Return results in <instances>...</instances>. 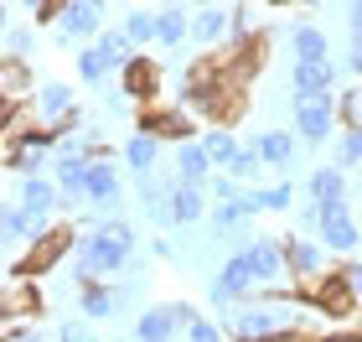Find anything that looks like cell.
<instances>
[{
  "mask_svg": "<svg viewBox=\"0 0 362 342\" xmlns=\"http://www.w3.org/2000/svg\"><path fill=\"white\" fill-rule=\"evenodd\" d=\"M129 265H135V228H129L124 218L88 228V234L78 239V249H73L78 285H98V280H109V275H119Z\"/></svg>",
  "mask_w": 362,
  "mask_h": 342,
  "instance_id": "6da1fadb",
  "label": "cell"
},
{
  "mask_svg": "<svg viewBox=\"0 0 362 342\" xmlns=\"http://www.w3.org/2000/svg\"><path fill=\"white\" fill-rule=\"evenodd\" d=\"M212 176H218V166H212V156H207V145H202V140L176 145V182H187V187H207Z\"/></svg>",
  "mask_w": 362,
  "mask_h": 342,
  "instance_id": "2e32d148",
  "label": "cell"
},
{
  "mask_svg": "<svg viewBox=\"0 0 362 342\" xmlns=\"http://www.w3.org/2000/svg\"><path fill=\"white\" fill-rule=\"evenodd\" d=\"M285 259H290V280H300V285H316L321 275H332L326 270V249L316 239H285Z\"/></svg>",
  "mask_w": 362,
  "mask_h": 342,
  "instance_id": "4fadbf2b",
  "label": "cell"
},
{
  "mask_svg": "<svg viewBox=\"0 0 362 342\" xmlns=\"http://www.w3.org/2000/svg\"><path fill=\"white\" fill-rule=\"evenodd\" d=\"M181 182H156V176H140V203H145V213H151V223H176L171 218V192Z\"/></svg>",
  "mask_w": 362,
  "mask_h": 342,
  "instance_id": "cb8c5ba5",
  "label": "cell"
},
{
  "mask_svg": "<svg viewBox=\"0 0 362 342\" xmlns=\"http://www.w3.org/2000/svg\"><path fill=\"white\" fill-rule=\"evenodd\" d=\"M156 161H160V140L145 135V130H135V135L124 140V166L135 176H156Z\"/></svg>",
  "mask_w": 362,
  "mask_h": 342,
  "instance_id": "7402d4cb",
  "label": "cell"
},
{
  "mask_svg": "<svg viewBox=\"0 0 362 342\" xmlns=\"http://www.w3.org/2000/svg\"><path fill=\"white\" fill-rule=\"evenodd\" d=\"M57 31H62L68 42L83 37V42L93 47L98 37H104V6H98V0H68V16H62Z\"/></svg>",
  "mask_w": 362,
  "mask_h": 342,
  "instance_id": "5bb4252c",
  "label": "cell"
},
{
  "mask_svg": "<svg viewBox=\"0 0 362 342\" xmlns=\"http://www.w3.org/2000/svg\"><path fill=\"white\" fill-rule=\"evenodd\" d=\"M337 275H341V280H347V285H352V296L362 301V259H347V265H341Z\"/></svg>",
  "mask_w": 362,
  "mask_h": 342,
  "instance_id": "b9f144b4",
  "label": "cell"
},
{
  "mask_svg": "<svg viewBox=\"0 0 362 342\" xmlns=\"http://www.w3.org/2000/svg\"><path fill=\"white\" fill-rule=\"evenodd\" d=\"M233 99H238V84H233V73H228L218 57L192 62V68H187L181 104H187L192 114H202V120H233V114H238Z\"/></svg>",
  "mask_w": 362,
  "mask_h": 342,
  "instance_id": "3957f363",
  "label": "cell"
},
{
  "mask_svg": "<svg viewBox=\"0 0 362 342\" xmlns=\"http://www.w3.org/2000/svg\"><path fill=\"white\" fill-rule=\"evenodd\" d=\"M31 109H37V125L47 130V135H57V140H62V125L78 114L68 84H42L37 93H31Z\"/></svg>",
  "mask_w": 362,
  "mask_h": 342,
  "instance_id": "9c48e42d",
  "label": "cell"
},
{
  "mask_svg": "<svg viewBox=\"0 0 362 342\" xmlns=\"http://www.w3.org/2000/svg\"><path fill=\"white\" fill-rule=\"evenodd\" d=\"M300 306L305 301H274V296H264V301H238V306H228V312H218L223 317L218 327L233 337V342H269V337H285V332H316L305 321Z\"/></svg>",
  "mask_w": 362,
  "mask_h": 342,
  "instance_id": "7a4b0ae2",
  "label": "cell"
},
{
  "mask_svg": "<svg viewBox=\"0 0 362 342\" xmlns=\"http://www.w3.org/2000/svg\"><path fill=\"white\" fill-rule=\"evenodd\" d=\"M300 296H305V306H316V312H321V317H332V321H347V317L357 312L352 285L341 280L337 270H332V275H321L316 285H300Z\"/></svg>",
  "mask_w": 362,
  "mask_h": 342,
  "instance_id": "52a82bcc",
  "label": "cell"
},
{
  "mask_svg": "<svg viewBox=\"0 0 362 342\" xmlns=\"http://www.w3.org/2000/svg\"><path fill=\"white\" fill-rule=\"evenodd\" d=\"M73 249H78V234H73V228H52V234H42V239L26 249V259L16 265V275H31V280H37V275H47L52 265H62Z\"/></svg>",
  "mask_w": 362,
  "mask_h": 342,
  "instance_id": "ba28073f",
  "label": "cell"
},
{
  "mask_svg": "<svg viewBox=\"0 0 362 342\" xmlns=\"http://www.w3.org/2000/svg\"><path fill=\"white\" fill-rule=\"evenodd\" d=\"M202 145H207V156H212V166H218V171H228V166L238 161V151H243V145L228 135V130H207Z\"/></svg>",
  "mask_w": 362,
  "mask_h": 342,
  "instance_id": "4dcf8cb0",
  "label": "cell"
},
{
  "mask_svg": "<svg viewBox=\"0 0 362 342\" xmlns=\"http://www.w3.org/2000/svg\"><path fill=\"white\" fill-rule=\"evenodd\" d=\"M212 198H218V203H233L238 198V192H243V182H233V176H228V171H218V176H212Z\"/></svg>",
  "mask_w": 362,
  "mask_h": 342,
  "instance_id": "ab89813d",
  "label": "cell"
},
{
  "mask_svg": "<svg viewBox=\"0 0 362 342\" xmlns=\"http://www.w3.org/2000/svg\"><path fill=\"white\" fill-rule=\"evenodd\" d=\"M337 109H341V125H347V130H362V89L341 93V99H337Z\"/></svg>",
  "mask_w": 362,
  "mask_h": 342,
  "instance_id": "74e56055",
  "label": "cell"
},
{
  "mask_svg": "<svg viewBox=\"0 0 362 342\" xmlns=\"http://www.w3.org/2000/svg\"><path fill=\"white\" fill-rule=\"evenodd\" d=\"M290 52H295V62H332V42H326L321 26H295Z\"/></svg>",
  "mask_w": 362,
  "mask_h": 342,
  "instance_id": "603a6c76",
  "label": "cell"
},
{
  "mask_svg": "<svg viewBox=\"0 0 362 342\" xmlns=\"http://www.w3.org/2000/svg\"><path fill=\"white\" fill-rule=\"evenodd\" d=\"M243 259H249L259 290H279V285L290 290V259H285V244L279 239H254L249 249H243Z\"/></svg>",
  "mask_w": 362,
  "mask_h": 342,
  "instance_id": "5b68a950",
  "label": "cell"
},
{
  "mask_svg": "<svg viewBox=\"0 0 362 342\" xmlns=\"http://www.w3.org/2000/svg\"><path fill=\"white\" fill-rule=\"evenodd\" d=\"M78 312H83V317H114V312H119V290H109L104 280H98V285H78Z\"/></svg>",
  "mask_w": 362,
  "mask_h": 342,
  "instance_id": "4316f807",
  "label": "cell"
},
{
  "mask_svg": "<svg viewBox=\"0 0 362 342\" xmlns=\"http://www.w3.org/2000/svg\"><path fill=\"white\" fill-rule=\"evenodd\" d=\"M21 207L47 228V213H52V207H62L57 182H52V176H21Z\"/></svg>",
  "mask_w": 362,
  "mask_h": 342,
  "instance_id": "d6986e66",
  "label": "cell"
},
{
  "mask_svg": "<svg viewBox=\"0 0 362 342\" xmlns=\"http://www.w3.org/2000/svg\"><path fill=\"white\" fill-rule=\"evenodd\" d=\"M176 332H187L181 327V317H176V306H145L140 321H135V342H171Z\"/></svg>",
  "mask_w": 362,
  "mask_h": 342,
  "instance_id": "ac0fdd59",
  "label": "cell"
},
{
  "mask_svg": "<svg viewBox=\"0 0 362 342\" xmlns=\"http://www.w3.org/2000/svg\"><path fill=\"white\" fill-rule=\"evenodd\" d=\"M21 342H57V337H42V332H26Z\"/></svg>",
  "mask_w": 362,
  "mask_h": 342,
  "instance_id": "bcb514c9",
  "label": "cell"
},
{
  "mask_svg": "<svg viewBox=\"0 0 362 342\" xmlns=\"http://www.w3.org/2000/svg\"><path fill=\"white\" fill-rule=\"evenodd\" d=\"M57 135H47V130H37V135H26L16 151H6V171H21V176H42L47 166L57 161Z\"/></svg>",
  "mask_w": 362,
  "mask_h": 342,
  "instance_id": "30bf717a",
  "label": "cell"
},
{
  "mask_svg": "<svg viewBox=\"0 0 362 342\" xmlns=\"http://www.w3.org/2000/svg\"><path fill=\"white\" fill-rule=\"evenodd\" d=\"M290 203H295V182H274V187H264V207H269V213H285Z\"/></svg>",
  "mask_w": 362,
  "mask_h": 342,
  "instance_id": "f35d334b",
  "label": "cell"
},
{
  "mask_svg": "<svg viewBox=\"0 0 362 342\" xmlns=\"http://www.w3.org/2000/svg\"><path fill=\"white\" fill-rule=\"evenodd\" d=\"M223 37H233V6H202V11H192V42L197 47H218Z\"/></svg>",
  "mask_w": 362,
  "mask_h": 342,
  "instance_id": "e0dca14e",
  "label": "cell"
},
{
  "mask_svg": "<svg viewBox=\"0 0 362 342\" xmlns=\"http://www.w3.org/2000/svg\"><path fill=\"white\" fill-rule=\"evenodd\" d=\"M0 312H6L11 321L21 317H42V285L31 280V275H6V285H0Z\"/></svg>",
  "mask_w": 362,
  "mask_h": 342,
  "instance_id": "7c38bea8",
  "label": "cell"
},
{
  "mask_svg": "<svg viewBox=\"0 0 362 342\" xmlns=\"http://www.w3.org/2000/svg\"><path fill=\"white\" fill-rule=\"evenodd\" d=\"M62 16H68V0H31V21L37 26H62Z\"/></svg>",
  "mask_w": 362,
  "mask_h": 342,
  "instance_id": "d590c367",
  "label": "cell"
},
{
  "mask_svg": "<svg viewBox=\"0 0 362 342\" xmlns=\"http://www.w3.org/2000/svg\"><path fill=\"white\" fill-rule=\"evenodd\" d=\"M140 130H145V135H156V140L187 145V140H197V114L192 109H145L140 114Z\"/></svg>",
  "mask_w": 362,
  "mask_h": 342,
  "instance_id": "8fae6325",
  "label": "cell"
},
{
  "mask_svg": "<svg viewBox=\"0 0 362 342\" xmlns=\"http://www.w3.org/2000/svg\"><path fill=\"white\" fill-rule=\"evenodd\" d=\"M337 125H341L337 99H295V135L305 145H326L337 135Z\"/></svg>",
  "mask_w": 362,
  "mask_h": 342,
  "instance_id": "8992f818",
  "label": "cell"
},
{
  "mask_svg": "<svg viewBox=\"0 0 362 342\" xmlns=\"http://www.w3.org/2000/svg\"><path fill=\"white\" fill-rule=\"evenodd\" d=\"M124 37L129 42H156V11H129L124 16Z\"/></svg>",
  "mask_w": 362,
  "mask_h": 342,
  "instance_id": "d6a6232c",
  "label": "cell"
},
{
  "mask_svg": "<svg viewBox=\"0 0 362 342\" xmlns=\"http://www.w3.org/2000/svg\"><path fill=\"white\" fill-rule=\"evenodd\" d=\"M156 42H160V47H181V42H192V11H181V6L156 11Z\"/></svg>",
  "mask_w": 362,
  "mask_h": 342,
  "instance_id": "d4e9b609",
  "label": "cell"
},
{
  "mask_svg": "<svg viewBox=\"0 0 362 342\" xmlns=\"http://www.w3.org/2000/svg\"><path fill=\"white\" fill-rule=\"evenodd\" d=\"M42 234H52V228H42L21 203H11L6 213H0V239H6V244H26V249H31V244H37Z\"/></svg>",
  "mask_w": 362,
  "mask_h": 342,
  "instance_id": "44dd1931",
  "label": "cell"
},
{
  "mask_svg": "<svg viewBox=\"0 0 362 342\" xmlns=\"http://www.w3.org/2000/svg\"><path fill=\"white\" fill-rule=\"evenodd\" d=\"M202 213H207L202 187H187V182H181V187L171 192V218H176V223H202Z\"/></svg>",
  "mask_w": 362,
  "mask_h": 342,
  "instance_id": "f546056e",
  "label": "cell"
},
{
  "mask_svg": "<svg viewBox=\"0 0 362 342\" xmlns=\"http://www.w3.org/2000/svg\"><path fill=\"white\" fill-rule=\"evenodd\" d=\"M332 84H337V62H295L290 68L295 99H332Z\"/></svg>",
  "mask_w": 362,
  "mask_h": 342,
  "instance_id": "9a60e30c",
  "label": "cell"
},
{
  "mask_svg": "<svg viewBox=\"0 0 362 342\" xmlns=\"http://www.w3.org/2000/svg\"><path fill=\"white\" fill-rule=\"evenodd\" d=\"M187 342H223V327H218V321H202V317H197L192 327H187Z\"/></svg>",
  "mask_w": 362,
  "mask_h": 342,
  "instance_id": "60d3db41",
  "label": "cell"
},
{
  "mask_svg": "<svg viewBox=\"0 0 362 342\" xmlns=\"http://www.w3.org/2000/svg\"><path fill=\"white\" fill-rule=\"evenodd\" d=\"M31 42H37V31H31V26H6V57L11 62H26Z\"/></svg>",
  "mask_w": 362,
  "mask_h": 342,
  "instance_id": "e575fe53",
  "label": "cell"
},
{
  "mask_svg": "<svg viewBox=\"0 0 362 342\" xmlns=\"http://www.w3.org/2000/svg\"><path fill=\"white\" fill-rule=\"evenodd\" d=\"M156 89H160V68L151 57H135L119 73V99H156Z\"/></svg>",
  "mask_w": 362,
  "mask_h": 342,
  "instance_id": "ffe728a7",
  "label": "cell"
},
{
  "mask_svg": "<svg viewBox=\"0 0 362 342\" xmlns=\"http://www.w3.org/2000/svg\"><path fill=\"white\" fill-rule=\"evenodd\" d=\"M26 89H31V73L26 62H0V104H26Z\"/></svg>",
  "mask_w": 362,
  "mask_h": 342,
  "instance_id": "f1b7e54d",
  "label": "cell"
},
{
  "mask_svg": "<svg viewBox=\"0 0 362 342\" xmlns=\"http://www.w3.org/2000/svg\"><path fill=\"white\" fill-rule=\"evenodd\" d=\"M316 239L332 254H352L362 244V228L352 223V207L347 203H316Z\"/></svg>",
  "mask_w": 362,
  "mask_h": 342,
  "instance_id": "277c9868",
  "label": "cell"
},
{
  "mask_svg": "<svg viewBox=\"0 0 362 342\" xmlns=\"http://www.w3.org/2000/svg\"><path fill=\"white\" fill-rule=\"evenodd\" d=\"M347 26L362 31V0H352V6H347Z\"/></svg>",
  "mask_w": 362,
  "mask_h": 342,
  "instance_id": "ee69618b",
  "label": "cell"
},
{
  "mask_svg": "<svg viewBox=\"0 0 362 342\" xmlns=\"http://www.w3.org/2000/svg\"><path fill=\"white\" fill-rule=\"evenodd\" d=\"M295 145H300V135L269 130V135H259V140H254V151L264 156V166H290V161H295Z\"/></svg>",
  "mask_w": 362,
  "mask_h": 342,
  "instance_id": "83f0119b",
  "label": "cell"
},
{
  "mask_svg": "<svg viewBox=\"0 0 362 342\" xmlns=\"http://www.w3.org/2000/svg\"><path fill=\"white\" fill-rule=\"evenodd\" d=\"M357 161H362V130H347L337 140V166H357Z\"/></svg>",
  "mask_w": 362,
  "mask_h": 342,
  "instance_id": "8d00e7d4",
  "label": "cell"
},
{
  "mask_svg": "<svg viewBox=\"0 0 362 342\" xmlns=\"http://www.w3.org/2000/svg\"><path fill=\"white\" fill-rule=\"evenodd\" d=\"M57 342H93V332L83 327V321H68V327L57 332Z\"/></svg>",
  "mask_w": 362,
  "mask_h": 342,
  "instance_id": "7bdbcfd3",
  "label": "cell"
},
{
  "mask_svg": "<svg viewBox=\"0 0 362 342\" xmlns=\"http://www.w3.org/2000/svg\"><path fill=\"white\" fill-rule=\"evenodd\" d=\"M269 342H316V332H285V337H269Z\"/></svg>",
  "mask_w": 362,
  "mask_h": 342,
  "instance_id": "f6af8a7d",
  "label": "cell"
},
{
  "mask_svg": "<svg viewBox=\"0 0 362 342\" xmlns=\"http://www.w3.org/2000/svg\"><path fill=\"white\" fill-rule=\"evenodd\" d=\"M305 192H310V203H347V176H341V166H316Z\"/></svg>",
  "mask_w": 362,
  "mask_h": 342,
  "instance_id": "484cf974",
  "label": "cell"
},
{
  "mask_svg": "<svg viewBox=\"0 0 362 342\" xmlns=\"http://www.w3.org/2000/svg\"><path fill=\"white\" fill-rule=\"evenodd\" d=\"M109 73H114V62L104 57V47H83V52H78V78H83V84H104Z\"/></svg>",
  "mask_w": 362,
  "mask_h": 342,
  "instance_id": "1f68e13d",
  "label": "cell"
},
{
  "mask_svg": "<svg viewBox=\"0 0 362 342\" xmlns=\"http://www.w3.org/2000/svg\"><path fill=\"white\" fill-rule=\"evenodd\" d=\"M259 166H264V156H259L254 145H243V151H238V161H233V166H228V176H233V182H243V187H249L254 176H259Z\"/></svg>",
  "mask_w": 362,
  "mask_h": 342,
  "instance_id": "836d02e7",
  "label": "cell"
}]
</instances>
